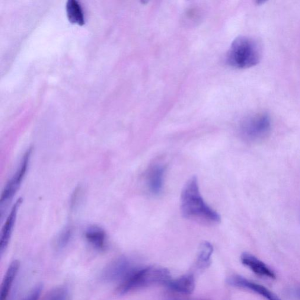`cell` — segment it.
<instances>
[{
    "label": "cell",
    "instance_id": "cell-6",
    "mask_svg": "<svg viewBox=\"0 0 300 300\" xmlns=\"http://www.w3.org/2000/svg\"><path fill=\"white\" fill-rule=\"evenodd\" d=\"M138 269L129 258L120 257L108 264L102 273V278L106 282H112L125 279L133 271Z\"/></svg>",
    "mask_w": 300,
    "mask_h": 300
},
{
    "label": "cell",
    "instance_id": "cell-18",
    "mask_svg": "<svg viewBox=\"0 0 300 300\" xmlns=\"http://www.w3.org/2000/svg\"><path fill=\"white\" fill-rule=\"evenodd\" d=\"M67 292L65 289H58L51 294L48 300H65Z\"/></svg>",
    "mask_w": 300,
    "mask_h": 300
},
{
    "label": "cell",
    "instance_id": "cell-11",
    "mask_svg": "<svg viewBox=\"0 0 300 300\" xmlns=\"http://www.w3.org/2000/svg\"><path fill=\"white\" fill-rule=\"evenodd\" d=\"M172 291L184 295H191L196 287L193 274H188L175 280H169L165 285Z\"/></svg>",
    "mask_w": 300,
    "mask_h": 300
},
{
    "label": "cell",
    "instance_id": "cell-16",
    "mask_svg": "<svg viewBox=\"0 0 300 300\" xmlns=\"http://www.w3.org/2000/svg\"><path fill=\"white\" fill-rule=\"evenodd\" d=\"M72 229L68 227L63 230L59 236L57 241V248L58 250H62L68 245L72 236Z\"/></svg>",
    "mask_w": 300,
    "mask_h": 300
},
{
    "label": "cell",
    "instance_id": "cell-9",
    "mask_svg": "<svg viewBox=\"0 0 300 300\" xmlns=\"http://www.w3.org/2000/svg\"><path fill=\"white\" fill-rule=\"evenodd\" d=\"M22 202V199H18L11 210L4 226H3L1 238H0V254L1 256L4 253L8 247L11 236L13 231L14 226L17 219V213Z\"/></svg>",
    "mask_w": 300,
    "mask_h": 300
},
{
    "label": "cell",
    "instance_id": "cell-1",
    "mask_svg": "<svg viewBox=\"0 0 300 300\" xmlns=\"http://www.w3.org/2000/svg\"><path fill=\"white\" fill-rule=\"evenodd\" d=\"M181 209L185 218L206 225L221 222V216L210 207L201 196L199 181L191 177L185 185L181 196Z\"/></svg>",
    "mask_w": 300,
    "mask_h": 300
},
{
    "label": "cell",
    "instance_id": "cell-4",
    "mask_svg": "<svg viewBox=\"0 0 300 300\" xmlns=\"http://www.w3.org/2000/svg\"><path fill=\"white\" fill-rule=\"evenodd\" d=\"M271 128L272 122L269 115L258 113L246 119L241 124L240 130L245 139L254 142L266 138Z\"/></svg>",
    "mask_w": 300,
    "mask_h": 300
},
{
    "label": "cell",
    "instance_id": "cell-19",
    "mask_svg": "<svg viewBox=\"0 0 300 300\" xmlns=\"http://www.w3.org/2000/svg\"><path fill=\"white\" fill-rule=\"evenodd\" d=\"M168 300H208L191 299H185V298H172L171 299H169Z\"/></svg>",
    "mask_w": 300,
    "mask_h": 300
},
{
    "label": "cell",
    "instance_id": "cell-20",
    "mask_svg": "<svg viewBox=\"0 0 300 300\" xmlns=\"http://www.w3.org/2000/svg\"><path fill=\"white\" fill-rule=\"evenodd\" d=\"M296 295H297V296H298V298L300 299V288L297 290Z\"/></svg>",
    "mask_w": 300,
    "mask_h": 300
},
{
    "label": "cell",
    "instance_id": "cell-2",
    "mask_svg": "<svg viewBox=\"0 0 300 300\" xmlns=\"http://www.w3.org/2000/svg\"><path fill=\"white\" fill-rule=\"evenodd\" d=\"M167 269L161 267L138 268L121 282L117 292L126 295L134 290L145 288L155 285H165L170 280Z\"/></svg>",
    "mask_w": 300,
    "mask_h": 300
},
{
    "label": "cell",
    "instance_id": "cell-7",
    "mask_svg": "<svg viewBox=\"0 0 300 300\" xmlns=\"http://www.w3.org/2000/svg\"><path fill=\"white\" fill-rule=\"evenodd\" d=\"M229 285L236 287H240L258 294L267 300H282L273 292H270L266 287L258 285L244 278L241 276H233L227 280Z\"/></svg>",
    "mask_w": 300,
    "mask_h": 300
},
{
    "label": "cell",
    "instance_id": "cell-17",
    "mask_svg": "<svg viewBox=\"0 0 300 300\" xmlns=\"http://www.w3.org/2000/svg\"><path fill=\"white\" fill-rule=\"evenodd\" d=\"M43 290V285L42 284H38L31 290V292L28 294L23 300H39L41 293Z\"/></svg>",
    "mask_w": 300,
    "mask_h": 300
},
{
    "label": "cell",
    "instance_id": "cell-15",
    "mask_svg": "<svg viewBox=\"0 0 300 300\" xmlns=\"http://www.w3.org/2000/svg\"><path fill=\"white\" fill-rule=\"evenodd\" d=\"M213 251V248L209 242H204L200 245L197 258L198 266L200 268L209 266Z\"/></svg>",
    "mask_w": 300,
    "mask_h": 300
},
{
    "label": "cell",
    "instance_id": "cell-12",
    "mask_svg": "<svg viewBox=\"0 0 300 300\" xmlns=\"http://www.w3.org/2000/svg\"><path fill=\"white\" fill-rule=\"evenodd\" d=\"M85 237L92 247L103 250L106 247V234L104 230L98 226H90L86 230Z\"/></svg>",
    "mask_w": 300,
    "mask_h": 300
},
{
    "label": "cell",
    "instance_id": "cell-14",
    "mask_svg": "<svg viewBox=\"0 0 300 300\" xmlns=\"http://www.w3.org/2000/svg\"><path fill=\"white\" fill-rule=\"evenodd\" d=\"M66 11L70 22L83 25L85 24L84 12L81 5L76 0H69L66 4Z\"/></svg>",
    "mask_w": 300,
    "mask_h": 300
},
{
    "label": "cell",
    "instance_id": "cell-13",
    "mask_svg": "<svg viewBox=\"0 0 300 300\" xmlns=\"http://www.w3.org/2000/svg\"><path fill=\"white\" fill-rule=\"evenodd\" d=\"M20 269V261L15 260L9 265L2 280L0 293V300H7L12 283Z\"/></svg>",
    "mask_w": 300,
    "mask_h": 300
},
{
    "label": "cell",
    "instance_id": "cell-10",
    "mask_svg": "<svg viewBox=\"0 0 300 300\" xmlns=\"http://www.w3.org/2000/svg\"><path fill=\"white\" fill-rule=\"evenodd\" d=\"M241 261L245 266L248 267L254 273L257 275L269 277L275 279L276 274L262 261L253 255L248 253H244L241 256Z\"/></svg>",
    "mask_w": 300,
    "mask_h": 300
},
{
    "label": "cell",
    "instance_id": "cell-8",
    "mask_svg": "<svg viewBox=\"0 0 300 300\" xmlns=\"http://www.w3.org/2000/svg\"><path fill=\"white\" fill-rule=\"evenodd\" d=\"M165 167L155 164L150 168L146 174V184L150 193L153 195L161 193L163 188Z\"/></svg>",
    "mask_w": 300,
    "mask_h": 300
},
{
    "label": "cell",
    "instance_id": "cell-5",
    "mask_svg": "<svg viewBox=\"0 0 300 300\" xmlns=\"http://www.w3.org/2000/svg\"><path fill=\"white\" fill-rule=\"evenodd\" d=\"M32 149H29L25 153L23 158L15 174L9 181L2 194L1 200H0V208L1 213L2 214L3 210L7 208L8 203L13 199L16 193L17 192L19 187L21 186L22 180L26 174L29 163H30Z\"/></svg>",
    "mask_w": 300,
    "mask_h": 300
},
{
    "label": "cell",
    "instance_id": "cell-3",
    "mask_svg": "<svg viewBox=\"0 0 300 300\" xmlns=\"http://www.w3.org/2000/svg\"><path fill=\"white\" fill-rule=\"evenodd\" d=\"M261 58V49L256 41L241 37L232 43L226 55L228 65L235 68L246 69L256 65Z\"/></svg>",
    "mask_w": 300,
    "mask_h": 300
}]
</instances>
